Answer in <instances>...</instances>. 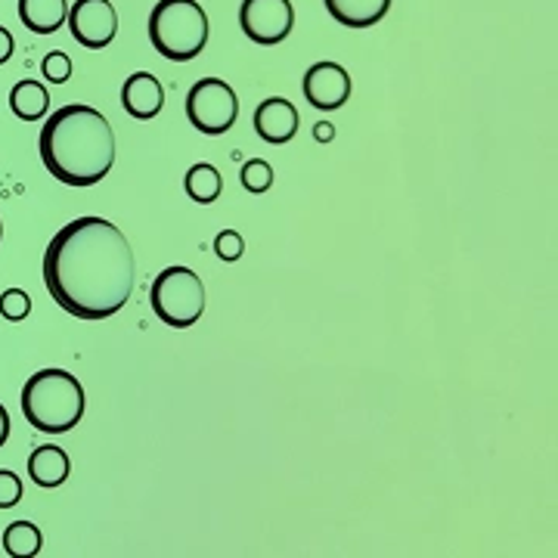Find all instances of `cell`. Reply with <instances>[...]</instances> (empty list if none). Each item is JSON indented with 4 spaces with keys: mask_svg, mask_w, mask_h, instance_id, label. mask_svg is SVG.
<instances>
[{
    "mask_svg": "<svg viewBox=\"0 0 558 558\" xmlns=\"http://www.w3.org/2000/svg\"><path fill=\"white\" fill-rule=\"evenodd\" d=\"M69 453L62 447H53V444H44L38 447L32 457H28V478L35 481L38 487H60L69 478Z\"/></svg>",
    "mask_w": 558,
    "mask_h": 558,
    "instance_id": "cell-14",
    "label": "cell"
},
{
    "mask_svg": "<svg viewBox=\"0 0 558 558\" xmlns=\"http://www.w3.org/2000/svg\"><path fill=\"white\" fill-rule=\"evenodd\" d=\"M84 388L65 369H40L22 388V413L32 428L47 435H65L84 418Z\"/></svg>",
    "mask_w": 558,
    "mask_h": 558,
    "instance_id": "cell-3",
    "label": "cell"
},
{
    "mask_svg": "<svg viewBox=\"0 0 558 558\" xmlns=\"http://www.w3.org/2000/svg\"><path fill=\"white\" fill-rule=\"evenodd\" d=\"M0 314L7 319H13V323H20L32 314V299L22 292V289H7L3 295H0Z\"/></svg>",
    "mask_w": 558,
    "mask_h": 558,
    "instance_id": "cell-19",
    "label": "cell"
},
{
    "mask_svg": "<svg viewBox=\"0 0 558 558\" xmlns=\"http://www.w3.org/2000/svg\"><path fill=\"white\" fill-rule=\"evenodd\" d=\"M215 252H218L220 260H240L242 252H245V242L236 230H220L215 236Z\"/></svg>",
    "mask_w": 558,
    "mask_h": 558,
    "instance_id": "cell-21",
    "label": "cell"
},
{
    "mask_svg": "<svg viewBox=\"0 0 558 558\" xmlns=\"http://www.w3.org/2000/svg\"><path fill=\"white\" fill-rule=\"evenodd\" d=\"M240 180L242 186L248 190V193H255V196H260V193H267L270 186H274V168L267 165L264 159H252L242 165L240 171Z\"/></svg>",
    "mask_w": 558,
    "mask_h": 558,
    "instance_id": "cell-18",
    "label": "cell"
},
{
    "mask_svg": "<svg viewBox=\"0 0 558 558\" xmlns=\"http://www.w3.org/2000/svg\"><path fill=\"white\" fill-rule=\"evenodd\" d=\"M134 282V248L112 220H72L44 252V286L72 317L106 319L119 314L131 301Z\"/></svg>",
    "mask_w": 558,
    "mask_h": 558,
    "instance_id": "cell-1",
    "label": "cell"
},
{
    "mask_svg": "<svg viewBox=\"0 0 558 558\" xmlns=\"http://www.w3.org/2000/svg\"><path fill=\"white\" fill-rule=\"evenodd\" d=\"M255 131L264 143L282 146L299 134V109L282 97H270L255 109Z\"/></svg>",
    "mask_w": 558,
    "mask_h": 558,
    "instance_id": "cell-10",
    "label": "cell"
},
{
    "mask_svg": "<svg viewBox=\"0 0 558 558\" xmlns=\"http://www.w3.org/2000/svg\"><path fill=\"white\" fill-rule=\"evenodd\" d=\"M156 317L171 329H190L205 314V286L190 267H165L149 292Z\"/></svg>",
    "mask_w": 558,
    "mask_h": 558,
    "instance_id": "cell-5",
    "label": "cell"
},
{
    "mask_svg": "<svg viewBox=\"0 0 558 558\" xmlns=\"http://www.w3.org/2000/svg\"><path fill=\"white\" fill-rule=\"evenodd\" d=\"M40 531L32 521H13L3 531V549L10 558H35L40 553Z\"/></svg>",
    "mask_w": 558,
    "mask_h": 558,
    "instance_id": "cell-17",
    "label": "cell"
},
{
    "mask_svg": "<svg viewBox=\"0 0 558 558\" xmlns=\"http://www.w3.org/2000/svg\"><path fill=\"white\" fill-rule=\"evenodd\" d=\"M304 100L319 112H336L351 100V75L339 62H314L304 75Z\"/></svg>",
    "mask_w": 558,
    "mask_h": 558,
    "instance_id": "cell-9",
    "label": "cell"
},
{
    "mask_svg": "<svg viewBox=\"0 0 558 558\" xmlns=\"http://www.w3.org/2000/svg\"><path fill=\"white\" fill-rule=\"evenodd\" d=\"M13 47H16V44H13V35L0 25V65L13 57Z\"/></svg>",
    "mask_w": 558,
    "mask_h": 558,
    "instance_id": "cell-23",
    "label": "cell"
},
{
    "mask_svg": "<svg viewBox=\"0 0 558 558\" xmlns=\"http://www.w3.org/2000/svg\"><path fill=\"white\" fill-rule=\"evenodd\" d=\"M208 32V16L196 0H159L149 13V40L171 62L196 60Z\"/></svg>",
    "mask_w": 558,
    "mask_h": 558,
    "instance_id": "cell-4",
    "label": "cell"
},
{
    "mask_svg": "<svg viewBox=\"0 0 558 558\" xmlns=\"http://www.w3.org/2000/svg\"><path fill=\"white\" fill-rule=\"evenodd\" d=\"M22 499V481L16 472L0 469V509H13Z\"/></svg>",
    "mask_w": 558,
    "mask_h": 558,
    "instance_id": "cell-22",
    "label": "cell"
},
{
    "mask_svg": "<svg viewBox=\"0 0 558 558\" xmlns=\"http://www.w3.org/2000/svg\"><path fill=\"white\" fill-rule=\"evenodd\" d=\"M0 236H3V227H0Z\"/></svg>",
    "mask_w": 558,
    "mask_h": 558,
    "instance_id": "cell-26",
    "label": "cell"
},
{
    "mask_svg": "<svg viewBox=\"0 0 558 558\" xmlns=\"http://www.w3.org/2000/svg\"><path fill=\"white\" fill-rule=\"evenodd\" d=\"M329 16L344 28H369L388 16L391 0H323Z\"/></svg>",
    "mask_w": 558,
    "mask_h": 558,
    "instance_id": "cell-12",
    "label": "cell"
},
{
    "mask_svg": "<svg viewBox=\"0 0 558 558\" xmlns=\"http://www.w3.org/2000/svg\"><path fill=\"white\" fill-rule=\"evenodd\" d=\"M183 186H186V196H190L193 202H199V205H211V202H218L220 190H223V180H220V171L215 168V165L199 161V165H193V168L186 171Z\"/></svg>",
    "mask_w": 558,
    "mask_h": 558,
    "instance_id": "cell-16",
    "label": "cell"
},
{
    "mask_svg": "<svg viewBox=\"0 0 558 558\" xmlns=\"http://www.w3.org/2000/svg\"><path fill=\"white\" fill-rule=\"evenodd\" d=\"M314 137H317L319 143H329V140L336 137V128H332L329 121H319L317 128H314Z\"/></svg>",
    "mask_w": 558,
    "mask_h": 558,
    "instance_id": "cell-24",
    "label": "cell"
},
{
    "mask_svg": "<svg viewBox=\"0 0 558 558\" xmlns=\"http://www.w3.org/2000/svg\"><path fill=\"white\" fill-rule=\"evenodd\" d=\"M121 102H124L128 116H134V119H156L161 112V106H165L161 81L153 72H134L131 78L124 81V87H121Z\"/></svg>",
    "mask_w": 558,
    "mask_h": 558,
    "instance_id": "cell-11",
    "label": "cell"
},
{
    "mask_svg": "<svg viewBox=\"0 0 558 558\" xmlns=\"http://www.w3.org/2000/svg\"><path fill=\"white\" fill-rule=\"evenodd\" d=\"M40 161L65 186H94L116 165V134L100 109L72 102L57 109L38 140Z\"/></svg>",
    "mask_w": 558,
    "mask_h": 558,
    "instance_id": "cell-2",
    "label": "cell"
},
{
    "mask_svg": "<svg viewBox=\"0 0 558 558\" xmlns=\"http://www.w3.org/2000/svg\"><path fill=\"white\" fill-rule=\"evenodd\" d=\"M20 20L35 35H53L69 20V0H20Z\"/></svg>",
    "mask_w": 558,
    "mask_h": 558,
    "instance_id": "cell-13",
    "label": "cell"
},
{
    "mask_svg": "<svg viewBox=\"0 0 558 558\" xmlns=\"http://www.w3.org/2000/svg\"><path fill=\"white\" fill-rule=\"evenodd\" d=\"M69 28L72 38L87 50H102L119 35V13L109 0H78L69 7Z\"/></svg>",
    "mask_w": 558,
    "mask_h": 558,
    "instance_id": "cell-8",
    "label": "cell"
},
{
    "mask_svg": "<svg viewBox=\"0 0 558 558\" xmlns=\"http://www.w3.org/2000/svg\"><path fill=\"white\" fill-rule=\"evenodd\" d=\"M10 109H13L16 119L38 121L50 109V94H47V87L40 81H20L10 90Z\"/></svg>",
    "mask_w": 558,
    "mask_h": 558,
    "instance_id": "cell-15",
    "label": "cell"
},
{
    "mask_svg": "<svg viewBox=\"0 0 558 558\" xmlns=\"http://www.w3.org/2000/svg\"><path fill=\"white\" fill-rule=\"evenodd\" d=\"M40 72H44V78L53 81V84H65V81L72 78V60L62 53V50H53V53H47L44 62H40Z\"/></svg>",
    "mask_w": 558,
    "mask_h": 558,
    "instance_id": "cell-20",
    "label": "cell"
},
{
    "mask_svg": "<svg viewBox=\"0 0 558 558\" xmlns=\"http://www.w3.org/2000/svg\"><path fill=\"white\" fill-rule=\"evenodd\" d=\"M7 438H10V413H7L3 403H0V447L7 444Z\"/></svg>",
    "mask_w": 558,
    "mask_h": 558,
    "instance_id": "cell-25",
    "label": "cell"
},
{
    "mask_svg": "<svg viewBox=\"0 0 558 558\" xmlns=\"http://www.w3.org/2000/svg\"><path fill=\"white\" fill-rule=\"evenodd\" d=\"M186 119L196 131L208 134V137L227 134L240 119L236 90L220 78L196 81L186 94Z\"/></svg>",
    "mask_w": 558,
    "mask_h": 558,
    "instance_id": "cell-6",
    "label": "cell"
},
{
    "mask_svg": "<svg viewBox=\"0 0 558 558\" xmlns=\"http://www.w3.org/2000/svg\"><path fill=\"white\" fill-rule=\"evenodd\" d=\"M295 25V7L292 0H242L240 28L245 38L260 47H274L289 38Z\"/></svg>",
    "mask_w": 558,
    "mask_h": 558,
    "instance_id": "cell-7",
    "label": "cell"
}]
</instances>
